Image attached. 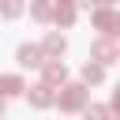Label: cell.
Here are the masks:
<instances>
[{"instance_id": "obj_1", "label": "cell", "mask_w": 120, "mask_h": 120, "mask_svg": "<svg viewBox=\"0 0 120 120\" xmlns=\"http://www.w3.org/2000/svg\"><path fill=\"white\" fill-rule=\"evenodd\" d=\"M94 26L105 30V34H120V15L109 11V8H101V11H94Z\"/></svg>"}, {"instance_id": "obj_2", "label": "cell", "mask_w": 120, "mask_h": 120, "mask_svg": "<svg viewBox=\"0 0 120 120\" xmlns=\"http://www.w3.org/2000/svg\"><path fill=\"white\" fill-rule=\"evenodd\" d=\"M19 64H22V68H41V64H45V52H41L38 45H22V49H19Z\"/></svg>"}, {"instance_id": "obj_3", "label": "cell", "mask_w": 120, "mask_h": 120, "mask_svg": "<svg viewBox=\"0 0 120 120\" xmlns=\"http://www.w3.org/2000/svg\"><path fill=\"white\" fill-rule=\"evenodd\" d=\"M82 98H86V90H82V86H68V94L60 98V109H79V105H82Z\"/></svg>"}, {"instance_id": "obj_4", "label": "cell", "mask_w": 120, "mask_h": 120, "mask_svg": "<svg viewBox=\"0 0 120 120\" xmlns=\"http://www.w3.org/2000/svg\"><path fill=\"white\" fill-rule=\"evenodd\" d=\"M56 22H75V0H56Z\"/></svg>"}, {"instance_id": "obj_5", "label": "cell", "mask_w": 120, "mask_h": 120, "mask_svg": "<svg viewBox=\"0 0 120 120\" xmlns=\"http://www.w3.org/2000/svg\"><path fill=\"white\" fill-rule=\"evenodd\" d=\"M22 90V79H15V75H0V98H11V94H19Z\"/></svg>"}, {"instance_id": "obj_6", "label": "cell", "mask_w": 120, "mask_h": 120, "mask_svg": "<svg viewBox=\"0 0 120 120\" xmlns=\"http://www.w3.org/2000/svg\"><path fill=\"white\" fill-rule=\"evenodd\" d=\"M41 52H45V56H60V52H64V38H60V34H49L45 45H41Z\"/></svg>"}, {"instance_id": "obj_7", "label": "cell", "mask_w": 120, "mask_h": 120, "mask_svg": "<svg viewBox=\"0 0 120 120\" xmlns=\"http://www.w3.org/2000/svg\"><path fill=\"white\" fill-rule=\"evenodd\" d=\"M30 101H34L38 109H45V105L52 101V94H49V82H41V86H34V90H30Z\"/></svg>"}, {"instance_id": "obj_8", "label": "cell", "mask_w": 120, "mask_h": 120, "mask_svg": "<svg viewBox=\"0 0 120 120\" xmlns=\"http://www.w3.org/2000/svg\"><path fill=\"white\" fill-rule=\"evenodd\" d=\"M41 68H45V82H64V64L49 60V64H41Z\"/></svg>"}, {"instance_id": "obj_9", "label": "cell", "mask_w": 120, "mask_h": 120, "mask_svg": "<svg viewBox=\"0 0 120 120\" xmlns=\"http://www.w3.org/2000/svg\"><path fill=\"white\" fill-rule=\"evenodd\" d=\"M94 56H98V60H112V56H116L112 41H98V45H94Z\"/></svg>"}, {"instance_id": "obj_10", "label": "cell", "mask_w": 120, "mask_h": 120, "mask_svg": "<svg viewBox=\"0 0 120 120\" xmlns=\"http://www.w3.org/2000/svg\"><path fill=\"white\" fill-rule=\"evenodd\" d=\"M101 75H105L101 64H86V68H82V79H86V82H101Z\"/></svg>"}, {"instance_id": "obj_11", "label": "cell", "mask_w": 120, "mask_h": 120, "mask_svg": "<svg viewBox=\"0 0 120 120\" xmlns=\"http://www.w3.org/2000/svg\"><path fill=\"white\" fill-rule=\"evenodd\" d=\"M0 11H4L8 19H15V15L22 11V0H4V4H0Z\"/></svg>"}, {"instance_id": "obj_12", "label": "cell", "mask_w": 120, "mask_h": 120, "mask_svg": "<svg viewBox=\"0 0 120 120\" xmlns=\"http://www.w3.org/2000/svg\"><path fill=\"white\" fill-rule=\"evenodd\" d=\"M34 15H38V19H49V4L38 0V4H34Z\"/></svg>"}, {"instance_id": "obj_13", "label": "cell", "mask_w": 120, "mask_h": 120, "mask_svg": "<svg viewBox=\"0 0 120 120\" xmlns=\"http://www.w3.org/2000/svg\"><path fill=\"white\" fill-rule=\"evenodd\" d=\"M112 109L120 112V86H116V98H112Z\"/></svg>"}, {"instance_id": "obj_14", "label": "cell", "mask_w": 120, "mask_h": 120, "mask_svg": "<svg viewBox=\"0 0 120 120\" xmlns=\"http://www.w3.org/2000/svg\"><path fill=\"white\" fill-rule=\"evenodd\" d=\"M98 4H109V0H98Z\"/></svg>"}]
</instances>
